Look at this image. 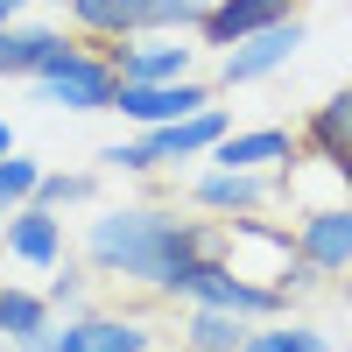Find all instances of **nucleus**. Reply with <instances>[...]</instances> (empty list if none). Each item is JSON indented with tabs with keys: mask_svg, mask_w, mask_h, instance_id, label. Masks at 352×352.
Listing matches in <instances>:
<instances>
[{
	"mask_svg": "<svg viewBox=\"0 0 352 352\" xmlns=\"http://www.w3.org/2000/svg\"><path fill=\"white\" fill-rule=\"evenodd\" d=\"M219 219H176V204H113L85 226V268L155 296L176 261L219 254Z\"/></svg>",
	"mask_w": 352,
	"mask_h": 352,
	"instance_id": "nucleus-1",
	"label": "nucleus"
},
{
	"mask_svg": "<svg viewBox=\"0 0 352 352\" xmlns=\"http://www.w3.org/2000/svg\"><path fill=\"white\" fill-rule=\"evenodd\" d=\"M155 296H162V303H212V310H232V317H254V324H268V317L289 310L282 289L247 282L226 254H190V261H176L169 282L155 289Z\"/></svg>",
	"mask_w": 352,
	"mask_h": 352,
	"instance_id": "nucleus-2",
	"label": "nucleus"
},
{
	"mask_svg": "<svg viewBox=\"0 0 352 352\" xmlns=\"http://www.w3.org/2000/svg\"><path fill=\"white\" fill-rule=\"evenodd\" d=\"M212 0H64L71 36L120 43V36H190Z\"/></svg>",
	"mask_w": 352,
	"mask_h": 352,
	"instance_id": "nucleus-3",
	"label": "nucleus"
},
{
	"mask_svg": "<svg viewBox=\"0 0 352 352\" xmlns=\"http://www.w3.org/2000/svg\"><path fill=\"white\" fill-rule=\"evenodd\" d=\"M28 85H36V99H43V106H56V113H113L120 71L106 64V50H99V43H85V36H78V43L50 64V71H36Z\"/></svg>",
	"mask_w": 352,
	"mask_h": 352,
	"instance_id": "nucleus-4",
	"label": "nucleus"
},
{
	"mask_svg": "<svg viewBox=\"0 0 352 352\" xmlns=\"http://www.w3.org/2000/svg\"><path fill=\"white\" fill-rule=\"evenodd\" d=\"M14 352H155V331L120 310H71L64 324L21 338Z\"/></svg>",
	"mask_w": 352,
	"mask_h": 352,
	"instance_id": "nucleus-5",
	"label": "nucleus"
},
{
	"mask_svg": "<svg viewBox=\"0 0 352 352\" xmlns=\"http://www.w3.org/2000/svg\"><path fill=\"white\" fill-rule=\"evenodd\" d=\"M204 106H219V85H204V78H169V85H120L113 92V113H120L127 127H169V120H184V113H204Z\"/></svg>",
	"mask_w": 352,
	"mask_h": 352,
	"instance_id": "nucleus-6",
	"label": "nucleus"
},
{
	"mask_svg": "<svg viewBox=\"0 0 352 352\" xmlns=\"http://www.w3.org/2000/svg\"><path fill=\"white\" fill-rule=\"evenodd\" d=\"M303 50V14H289V21H268V28H254V36H240L226 56H219V85L232 92V85H261V78H275L289 56Z\"/></svg>",
	"mask_w": 352,
	"mask_h": 352,
	"instance_id": "nucleus-7",
	"label": "nucleus"
},
{
	"mask_svg": "<svg viewBox=\"0 0 352 352\" xmlns=\"http://www.w3.org/2000/svg\"><path fill=\"white\" fill-rule=\"evenodd\" d=\"M204 162H219V169H254V176H282V169L296 176L303 141H296V127H232Z\"/></svg>",
	"mask_w": 352,
	"mask_h": 352,
	"instance_id": "nucleus-8",
	"label": "nucleus"
},
{
	"mask_svg": "<svg viewBox=\"0 0 352 352\" xmlns=\"http://www.w3.org/2000/svg\"><path fill=\"white\" fill-rule=\"evenodd\" d=\"M106 64L120 71V85H169V78H190V56L184 36H120V43H99Z\"/></svg>",
	"mask_w": 352,
	"mask_h": 352,
	"instance_id": "nucleus-9",
	"label": "nucleus"
},
{
	"mask_svg": "<svg viewBox=\"0 0 352 352\" xmlns=\"http://www.w3.org/2000/svg\"><path fill=\"white\" fill-rule=\"evenodd\" d=\"M296 141H303V155H317V162L345 184V197H352V85H345V92H331L324 106L303 113Z\"/></svg>",
	"mask_w": 352,
	"mask_h": 352,
	"instance_id": "nucleus-10",
	"label": "nucleus"
},
{
	"mask_svg": "<svg viewBox=\"0 0 352 352\" xmlns=\"http://www.w3.org/2000/svg\"><path fill=\"white\" fill-rule=\"evenodd\" d=\"M232 134V113L226 106H204V113H184V120H169V127H148L141 134V148H148V162H204L219 148V141Z\"/></svg>",
	"mask_w": 352,
	"mask_h": 352,
	"instance_id": "nucleus-11",
	"label": "nucleus"
},
{
	"mask_svg": "<svg viewBox=\"0 0 352 352\" xmlns=\"http://www.w3.org/2000/svg\"><path fill=\"white\" fill-rule=\"evenodd\" d=\"M289 240H296V254L310 261L317 275H345L352 268V197L345 204H310Z\"/></svg>",
	"mask_w": 352,
	"mask_h": 352,
	"instance_id": "nucleus-12",
	"label": "nucleus"
},
{
	"mask_svg": "<svg viewBox=\"0 0 352 352\" xmlns=\"http://www.w3.org/2000/svg\"><path fill=\"white\" fill-rule=\"evenodd\" d=\"M275 197V176H254V169H204L190 184V204L212 219H261V204Z\"/></svg>",
	"mask_w": 352,
	"mask_h": 352,
	"instance_id": "nucleus-13",
	"label": "nucleus"
},
{
	"mask_svg": "<svg viewBox=\"0 0 352 352\" xmlns=\"http://www.w3.org/2000/svg\"><path fill=\"white\" fill-rule=\"evenodd\" d=\"M0 247L28 268H56L64 261V212H50V204H21V212L0 219Z\"/></svg>",
	"mask_w": 352,
	"mask_h": 352,
	"instance_id": "nucleus-14",
	"label": "nucleus"
},
{
	"mask_svg": "<svg viewBox=\"0 0 352 352\" xmlns=\"http://www.w3.org/2000/svg\"><path fill=\"white\" fill-rule=\"evenodd\" d=\"M78 36L71 28H36V21H8L0 28V78H36L64 56Z\"/></svg>",
	"mask_w": 352,
	"mask_h": 352,
	"instance_id": "nucleus-15",
	"label": "nucleus"
},
{
	"mask_svg": "<svg viewBox=\"0 0 352 352\" xmlns=\"http://www.w3.org/2000/svg\"><path fill=\"white\" fill-rule=\"evenodd\" d=\"M296 14V0H212L197 21V36L212 43V50H232L240 36H254V28H268V21H289Z\"/></svg>",
	"mask_w": 352,
	"mask_h": 352,
	"instance_id": "nucleus-16",
	"label": "nucleus"
},
{
	"mask_svg": "<svg viewBox=\"0 0 352 352\" xmlns=\"http://www.w3.org/2000/svg\"><path fill=\"white\" fill-rule=\"evenodd\" d=\"M254 331V317H232L212 303H184V352H240Z\"/></svg>",
	"mask_w": 352,
	"mask_h": 352,
	"instance_id": "nucleus-17",
	"label": "nucleus"
},
{
	"mask_svg": "<svg viewBox=\"0 0 352 352\" xmlns=\"http://www.w3.org/2000/svg\"><path fill=\"white\" fill-rule=\"evenodd\" d=\"M36 331H50V296L0 282V338H8V345H21V338H36Z\"/></svg>",
	"mask_w": 352,
	"mask_h": 352,
	"instance_id": "nucleus-18",
	"label": "nucleus"
},
{
	"mask_svg": "<svg viewBox=\"0 0 352 352\" xmlns=\"http://www.w3.org/2000/svg\"><path fill=\"white\" fill-rule=\"evenodd\" d=\"M92 197H99V176H85V169H43V184H36V204H50V212H78Z\"/></svg>",
	"mask_w": 352,
	"mask_h": 352,
	"instance_id": "nucleus-19",
	"label": "nucleus"
},
{
	"mask_svg": "<svg viewBox=\"0 0 352 352\" xmlns=\"http://www.w3.org/2000/svg\"><path fill=\"white\" fill-rule=\"evenodd\" d=\"M240 352H331V338H324V331H310V324H275V317H268V324H254V331H247Z\"/></svg>",
	"mask_w": 352,
	"mask_h": 352,
	"instance_id": "nucleus-20",
	"label": "nucleus"
},
{
	"mask_svg": "<svg viewBox=\"0 0 352 352\" xmlns=\"http://www.w3.org/2000/svg\"><path fill=\"white\" fill-rule=\"evenodd\" d=\"M36 184H43V162L36 155H0V219L21 212V204H36Z\"/></svg>",
	"mask_w": 352,
	"mask_h": 352,
	"instance_id": "nucleus-21",
	"label": "nucleus"
},
{
	"mask_svg": "<svg viewBox=\"0 0 352 352\" xmlns=\"http://www.w3.org/2000/svg\"><path fill=\"white\" fill-rule=\"evenodd\" d=\"M99 162H106V169H120V176H148V169H155L148 148H141V134H134V141H113V148H99Z\"/></svg>",
	"mask_w": 352,
	"mask_h": 352,
	"instance_id": "nucleus-22",
	"label": "nucleus"
},
{
	"mask_svg": "<svg viewBox=\"0 0 352 352\" xmlns=\"http://www.w3.org/2000/svg\"><path fill=\"white\" fill-rule=\"evenodd\" d=\"M43 296H50V310H78V296H85V275L71 268V261H56V275H50V289H43Z\"/></svg>",
	"mask_w": 352,
	"mask_h": 352,
	"instance_id": "nucleus-23",
	"label": "nucleus"
},
{
	"mask_svg": "<svg viewBox=\"0 0 352 352\" xmlns=\"http://www.w3.org/2000/svg\"><path fill=\"white\" fill-rule=\"evenodd\" d=\"M28 8H36V0H0V28H8V21H21Z\"/></svg>",
	"mask_w": 352,
	"mask_h": 352,
	"instance_id": "nucleus-24",
	"label": "nucleus"
},
{
	"mask_svg": "<svg viewBox=\"0 0 352 352\" xmlns=\"http://www.w3.org/2000/svg\"><path fill=\"white\" fill-rule=\"evenodd\" d=\"M0 155H14V127H8V113H0Z\"/></svg>",
	"mask_w": 352,
	"mask_h": 352,
	"instance_id": "nucleus-25",
	"label": "nucleus"
},
{
	"mask_svg": "<svg viewBox=\"0 0 352 352\" xmlns=\"http://www.w3.org/2000/svg\"><path fill=\"white\" fill-rule=\"evenodd\" d=\"M43 8H64V0H43Z\"/></svg>",
	"mask_w": 352,
	"mask_h": 352,
	"instance_id": "nucleus-26",
	"label": "nucleus"
}]
</instances>
